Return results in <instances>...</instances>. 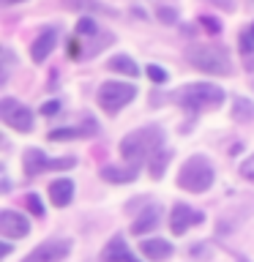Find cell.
Listing matches in <instances>:
<instances>
[{"instance_id": "1", "label": "cell", "mask_w": 254, "mask_h": 262, "mask_svg": "<svg viewBox=\"0 0 254 262\" xmlns=\"http://www.w3.org/2000/svg\"><path fill=\"white\" fill-rule=\"evenodd\" d=\"M186 60L205 74H216V77H229L232 74L229 52L216 44H192L186 49Z\"/></svg>"}, {"instance_id": "2", "label": "cell", "mask_w": 254, "mask_h": 262, "mask_svg": "<svg viewBox=\"0 0 254 262\" xmlns=\"http://www.w3.org/2000/svg\"><path fill=\"white\" fill-rule=\"evenodd\" d=\"M172 98H175L180 106L192 110V112H208V110L221 106V101H224V90L210 85V82H197V85H186L183 90H178Z\"/></svg>"}, {"instance_id": "3", "label": "cell", "mask_w": 254, "mask_h": 262, "mask_svg": "<svg viewBox=\"0 0 254 262\" xmlns=\"http://www.w3.org/2000/svg\"><path fill=\"white\" fill-rule=\"evenodd\" d=\"M161 142H164L161 128H139V131H131L129 137H123L120 153L129 164H142L145 156H153L156 150H161Z\"/></svg>"}, {"instance_id": "4", "label": "cell", "mask_w": 254, "mask_h": 262, "mask_svg": "<svg viewBox=\"0 0 254 262\" xmlns=\"http://www.w3.org/2000/svg\"><path fill=\"white\" fill-rule=\"evenodd\" d=\"M178 186L183 191H192V194H202L213 186V167L205 156H192L186 159V164L180 167L178 172Z\"/></svg>"}, {"instance_id": "5", "label": "cell", "mask_w": 254, "mask_h": 262, "mask_svg": "<svg viewBox=\"0 0 254 262\" xmlns=\"http://www.w3.org/2000/svg\"><path fill=\"white\" fill-rule=\"evenodd\" d=\"M134 96H137V88L126 85V82H104V85L98 88L96 98H98V104H101V110L115 115L120 106H126Z\"/></svg>"}, {"instance_id": "6", "label": "cell", "mask_w": 254, "mask_h": 262, "mask_svg": "<svg viewBox=\"0 0 254 262\" xmlns=\"http://www.w3.org/2000/svg\"><path fill=\"white\" fill-rule=\"evenodd\" d=\"M22 164H25V175L36 178L47 169H69L77 164V159H74V156H66V159H47L41 150H36V147H28V150L22 153Z\"/></svg>"}, {"instance_id": "7", "label": "cell", "mask_w": 254, "mask_h": 262, "mask_svg": "<svg viewBox=\"0 0 254 262\" xmlns=\"http://www.w3.org/2000/svg\"><path fill=\"white\" fill-rule=\"evenodd\" d=\"M0 118H3L6 126H11L14 131H22V134H28L33 128V112L16 98H3L0 101Z\"/></svg>"}, {"instance_id": "8", "label": "cell", "mask_w": 254, "mask_h": 262, "mask_svg": "<svg viewBox=\"0 0 254 262\" xmlns=\"http://www.w3.org/2000/svg\"><path fill=\"white\" fill-rule=\"evenodd\" d=\"M71 251V243L69 241H60V237H52V241H44L41 246H36L28 257L22 262H60L69 257Z\"/></svg>"}, {"instance_id": "9", "label": "cell", "mask_w": 254, "mask_h": 262, "mask_svg": "<svg viewBox=\"0 0 254 262\" xmlns=\"http://www.w3.org/2000/svg\"><path fill=\"white\" fill-rule=\"evenodd\" d=\"M202 213L200 210H194V208H188V205L183 202H175V208H172V221H170V227H172V232L175 235H183L188 227H197V224H202Z\"/></svg>"}, {"instance_id": "10", "label": "cell", "mask_w": 254, "mask_h": 262, "mask_svg": "<svg viewBox=\"0 0 254 262\" xmlns=\"http://www.w3.org/2000/svg\"><path fill=\"white\" fill-rule=\"evenodd\" d=\"M30 232V224L22 213L16 210H0V235L3 237H25Z\"/></svg>"}, {"instance_id": "11", "label": "cell", "mask_w": 254, "mask_h": 262, "mask_svg": "<svg viewBox=\"0 0 254 262\" xmlns=\"http://www.w3.org/2000/svg\"><path fill=\"white\" fill-rule=\"evenodd\" d=\"M55 44H57V30H55V28L41 30L38 36H36V41L30 44V57H33V63H44L47 57H49V52L55 49Z\"/></svg>"}, {"instance_id": "12", "label": "cell", "mask_w": 254, "mask_h": 262, "mask_svg": "<svg viewBox=\"0 0 254 262\" xmlns=\"http://www.w3.org/2000/svg\"><path fill=\"white\" fill-rule=\"evenodd\" d=\"M101 262H137V257L126 249V241L120 235H115L107 243V249L101 251Z\"/></svg>"}, {"instance_id": "13", "label": "cell", "mask_w": 254, "mask_h": 262, "mask_svg": "<svg viewBox=\"0 0 254 262\" xmlns=\"http://www.w3.org/2000/svg\"><path fill=\"white\" fill-rule=\"evenodd\" d=\"M139 251H142L147 259L161 262V259H167L170 254H172V243L164 241V237H147V241L139 243Z\"/></svg>"}, {"instance_id": "14", "label": "cell", "mask_w": 254, "mask_h": 262, "mask_svg": "<svg viewBox=\"0 0 254 262\" xmlns=\"http://www.w3.org/2000/svg\"><path fill=\"white\" fill-rule=\"evenodd\" d=\"M71 196H74V183L69 178H57L49 183V200H52V205L66 208V205L71 202Z\"/></svg>"}, {"instance_id": "15", "label": "cell", "mask_w": 254, "mask_h": 262, "mask_svg": "<svg viewBox=\"0 0 254 262\" xmlns=\"http://www.w3.org/2000/svg\"><path fill=\"white\" fill-rule=\"evenodd\" d=\"M98 131V126L93 120H85L79 128H55V131H49V139L52 142H63V139H77V137H93Z\"/></svg>"}, {"instance_id": "16", "label": "cell", "mask_w": 254, "mask_h": 262, "mask_svg": "<svg viewBox=\"0 0 254 262\" xmlns=\"http://www.w3.org/2000/svg\"><path fill=\"white\" fill-rule=\"evenodd\" d=\"M137 169H139V164H131V167L126 169H120V167H104L101 169V178L104 180H110V183H131V180L137 178Z\"/></svg>"}, {"instance_id": "17", "label": "cell", "mask_w": 254, "mask_h": 262, "mask_svg": "<svg viewBox=\"0 0 254 262\" xmlns=\"http://www.w3.org/2000/svg\"><path fill=\"white\" fill-rule=\"evenodd\" d=\"M156 224H159V208L153 205V208H147L142 216L131 224V232H134V235H145L147 229H156Z\"/></svg>"}, {"instance_id": "18", "label": "cell", "mask_w": 254, "mask_h": 262, "mask_svg": "<svg viewBox=\"0 0 254 262\" xmlns=\"http://www.w3.org/2000/svg\"><path fill=\"white\" fill-rule=\"evenodd\" d=\"M63 6L69 8H85V11H98V14H107V16H118V11L110 6H101L96 0H63Z\"/></svg>"}, {"instance_id": "19", "label": "cell", "mask_w": 254, "mask_h": 262, "mask_svg": "<svg viewBox=\"0 0 254 262\" xmlns=\"http://www.w3.org/2000/svg\"><path fill=\"white\" fill-rule=\"evenodd\" d=\"M110 69H112V71H118V74H126V77H137V74H139L137 63L131 60L129 55H115L112 60H110Z\"/></svg>"}, {"instance_id": "20", "label": "cell", "mask_w": 254, "mask_h": 262, "mask_svg": "<svg viewBox=\"0 0 254 262\" xmlns=\"http://www.w3.org/2000/svg\"><path fill=\"white\" fill-rule=\"evenodd\" d=\"M170 159H172L170 150H164V147H161V150H156V153L151 156V164H147V167H151V175H153V178H161V175H164V167L170 164Z\"/></svg>"}, {"instance_id": "21", "label": "cell", "mask_w": 254, "mask_h": 262, "mask_svg": "<svg viewBox=\"0 0 254 262\" xmlns=\"http://www.w3.org/2000/svg\"><path fill=\"white\" fill-rule=\"evenodd\" d=\"M232 106H235V110H232V118L235 120H251L254 118V104L249 101V98L238 96L235 101H232Z\"/></svg>"}, {"instance_id": "22", "label": "cell", "mask_w": 254, "mask_h": 262, "mask_svg": "<svg viewBox=\"0 0 254 262\" xmlns=\"http://www.w3.org/2000/svg\"><path fill=\"white\" fill-rule=\"evenodd\" d=\"M25 205H28V210L33 213V216H44V205H41V200H38V196L36 194H28V196H25Z\"/></svg>"}, {"instance_id": "23", "label": "cell", "mask_w": 254, "mask_h": 262, "mask_svg": "<svg viewBox=\"0 0 254 262\" xmlns=\"http://www.w3.org/2000/svg\"><path fill=\"white\" fill-rule=\"evenodd\" d=\"M77 33H82V36H93V33H96V22L90 19V16H82V19L77 22Z\"/></svg>"}, {"instance_id": "24", "label": "cell", "mask_w": 254, "mask_h": 262, "mask_svg": "<svg viewBox=\"0 0 254 262\" xmlns=\"http://www.w3.org/2000/svg\"><path fill=\"white\" fill-rule=\"evenodd\" d=\"M200 25H202V30H208V33H221V22L216 16H200Z\"/></svg>"}, {"instance_id": "25", "label": "cell", "mask_w": 254, "mask_h": 262, "mask_svg": "<svg viewBox=\"0 0 254 262\" xmlns=\"http://www.w3.org/2000/svg\"><path fill=\"white\" fill-rule=\"evenodd\" d=\"M241 178H246L249 183H254V156H249V159L241 164Z\"/></svg>"}, {"instance_id": "26", "label": "cell", "mask_w": 254, "mask_h": 262, "mask_svg": "<svg viewBox=\"0 0 254 262\" xmlns=\"http://www.w3.org/2000/svg\"><path fill=\"white\" fill-rule=\"evenodd\" d=\"M156 14H159V19H161V22H167V25H175V22H178V14H175V8H167V6H161Z\"/></svg>"}, {"instance_id": "27", "label": "cell", "mask_w": 254, "mask_h": 262, "mask_svg": "<svg viewBox=\"0 0 254 262\" xmlns=\"http://www.w3.org/2000/svg\"><path fill=\"white\" fill-rule=\"evenodd\" d=\"M147 77H151L153 82H159V85H161V82H167V71L159 69V66H147Z\"/></svg>"}, {"instance_id": "28", "label": "cell", "mask_w": 254, "mask_h": 262, "mask_svg": "<svg viewBox=\"0 0 254 262\" xmlns=\"http://www.w3.org/2000/svg\"><path fill=\"white\" fill-rule=\"evenodd\" d=\"M241 49L243 52H254V33H241Z\"/></svg>"}, {"instance_id": "29", "label": "cell", "mask_w": 254, "mask_h": 262, "mask_svg": "<svg viewBox=\"0 0 254 262\" xmlns=\"http://www.w3.org/2000/svg\"><path fill=\"white\" fill-rule=\"evenodd\" d=\"M208 3H213V6H219L221 8V11H235V3H232V0H208Z\"/></svg>"}, {"instance_id": "30", "label": "cell", "mask_w": 254, "mask_h": 262, "mask_svg": "<svg viewBox=\"0 0 254 262\" xmlns=\"http://www.w3.org/2000/svg\"><path fill=\"white\" fill-rule=\"evenodd\" d=\"M57 110H60V104H57V101H47L44 106H41V115H47V118H49V115H57Z\"/></svg>"}, {"instance_id": "31", "label": "cell", "mask_w": 254, "mask_h": 262, "mask_svg": "<svg viewBox=\"0 0 254 262\" xmlns=\"http://www.w3.org/2000/svg\"><path fill=\"white\" fill-rule=\"evenodd\" d=\"M6 3H19V0H6Z\"/></svg>"}, {"instance_id": "32", "label": "cell", "mask_w": 254, "mask_h": 262, "mask_svg": "<svg viewBox=\"0 0 254 262\" xmlns=\"http://www.w3.org/2000/svg\"><path fill=\"white\" fill-rule=\"evenodd\" d=\"M251 33H254V25H251Z\"/></svg>"}, {"instance_id": "33", "label": "cell", "mask_w": 254, "mask_h": 262, "mask_svg": "<svg viewBox=\"0 0 254 262\" xmlns=\"http://www.w3.org/2000/svg\"><path fill=\"white\" fill-rule=\"evenodd\" d=\"M241 262H246V259H241Z\"/></svg>"}]
</instances>
